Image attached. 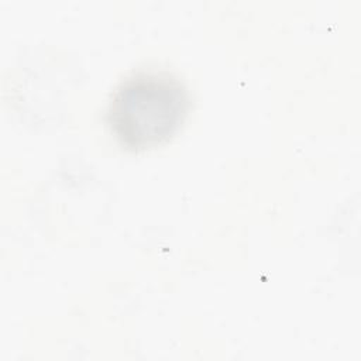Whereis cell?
<instances>
[{
	"label": "cell",
	"instance_id": "1",
	"mask_svg": "<svg viewBox=\"0 0 361 361\" xmlns=\"http://www.w3.org/2000/svg\"><path fill=\"white\" fill-rule=\"evenodd\" d=\"M183 82L168 71H138L114 89L107 123L116 140L130 151H144L168 141L189 110Z\"/></svg>",
	"mask_w": 361,
	"mask_h": 361
}]
</instances>
